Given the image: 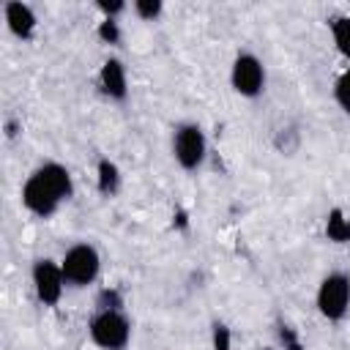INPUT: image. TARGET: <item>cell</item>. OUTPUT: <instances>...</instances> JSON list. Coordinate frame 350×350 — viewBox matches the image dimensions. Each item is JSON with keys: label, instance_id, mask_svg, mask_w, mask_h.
I'll list each match as a JSON object with an SVG mask.
<instances>
[{"label": "cell", "instance_id": "277c9868", "mask_svg": "<svg viewBox=\"0 0 350 350\" xmlns=\"http://www.w3.org/2000/svg\"><path fill=\"white\" fill-rule=\"evenodd\" d=\"M66 284L71 287H88L96 282L98 271H101V257L98 249L93 243H74L66 249L63 260H60Z\"/></svg>", "mask_w": 350, "mask_h": 350}, {"label": "cell", "instance_id": "5bb4252c", "mask_svg": "<svg viewBox=\"0 0 350 350\" xmlns=\"http://www.w3.org/2000/svg\"><path fill=\"white\" fill-rule=\"evenodd\" d=\"M161 0H137L134 3V14L139 16V19H145V22H153L159 14H161Z\"/></svg>", "mask_w": 350, "mask_h": 350}, {"label": "cell", "instance_id": "9a60e30c", "mask_svg": "<svg viewBox=\"0 0 350 350\" xmlns=\"http://www.w3.org/2000/svg\"><path fill=\"white\" fill-rule=\"evenodd\" d=\"M213 350H232V334L224 323L213 325Z\"/></svg>", "mask_w": 350, "mask_h": 350}, {"label": "cell", "instance_id": "4fadbf2b", "mask_svg": "<svg viewBox=\"0 0 350 350\" xmlns=\"http://www.w3.org/2000/svg\"><path fill=\"white\" fill-rule=\"evenodd\" d=\"M334 101L350 115V66L336 77V82H334Z\"/></svg>", "mask_w": 350, "mask_h": 350}, {"label": "cell", "instance_id": "ac0fdd59", "mask_svg": "<svg viewBox=\"0 0 350 350\" xmlns=\"http://www.w3.org/2000/svg\"><path fill=\"white\" fill-rule=\"evenodd\" d=\"M279 336H282V342H284V347H287V350H301V342L295 339V334H293V328H287V325H282V328H279Z\"/></svg>", "mask_w": 350, "mask_h": 350}, {"label": "cell", "instance_id": "d6986e66", "mask_svg": "<svg viewBox=\"0 0 350 350\" xmlns=\"http://www.w3.org/2000/svg\"><path fill=\"white\" fill-rule=\"evenodd\" d=\"M123 8H126L123 3H104V0L98 3V11L104 14V19H115V14H120Z\"/></svg>", "mask_w": 350, "mask_h": 350}, {"label": "cell", "instance_id": "30bf717a", "mask_svg": "<svg viewBox=\"0 0 350 350\" xmlns=\"http://www.w3.org/2000/svg\"><path fill=\"white\" fill-rule=\"evenodd\" d=\"M96 183H98V191L104 197L118 194V189H120V170H118V164L109 161V159H101L98 167H96Z\"/></svg>", "mask_w": 350, "mask_h": 350}, {"label": "cell", "instance_id": "5b68a950", "mask_svg": "<svg viewBox=\"0 0 350 350\" xmlns=\"http://www.w3.org/2000/svg\"><path fill=\"white\" fill-rule=\"evenodd\" d=\"M172 156L186 172H194L202 167V161L208 156V139H205V131L200 123H178L175 126Z\"/></svg>", "mask_w": 350, "mask_h": 350}, {"label": "cell", "instance_id": "52a82bcc", "mask_svg": "<svg viewBox=\"0 0 350 350\" xmlns=\"http://www.w3.org/2000/svg\"><path fill=\"white\" fill-rule=\"evenodd\" d=\"M30 279H33L36 298H38L44 306H57V304H60L63 287H66V276H63L60 262H55V260H49V257L36 260L33 268H30Z\"/></svg>", "mask_w": 350, "mask_h": 350}, {"label": "cell", "instance_id": "3957f363", "mask_svg": "<svg viewBox=\"0 0 350 350\" xmlns=\"http://www.w3.org/2000/svg\"><path fill=\"white\" fill-rule=\"evenodd\" d=\"M314 301H317V312L325 320L339 323L350 309V273L331 271L328 276H323V282L317 284Z\"/></svg>", "mask_w": 350, "mask_h": 350}, {"label": "cell", "instance_id": "e0dca14e", "mask_svg": "<svg viewBox=\"0 0 350 350\" xmlns=\"http://www.w3.org/2000/svg\"><path fill=\"white\" fill-rule=\"evenodd\" d=\"M123 306V298L118 290H101L98 295V309H120Z\"/></svg>", "mask_w": 350, "mask_h": 350}, {"label": "cell", "instance_id": "7c38bea8", "mask_svg": "<svg viewBox=\"0 0 350 350\" xmlns=\"http://www.w3.org/2000/svg\"><path fill=\"white\" fill-rule=\"evenodd\" d=\"M331 38L336 52L350 63V16H336L331 22Z\"/></svg>", "mask_w": 350, "mask_h": 350}, {"label": "cell", "instance_id": "8992f818", "mask_svg": "<svg viewBox=\"0 0 350 350\" xmlns=\"http://www.w3.org/2000/svg\"><path fill=\"white\" fill-rule=\"evenodd\" d=\"M230 85L243 98H257L265 90V66L252 52H238L230 68Z\"/></svg>", "mask_w": 350, "mask_h": 350}, {"label": "cell", "instance_id": "ba28073f", "mask_svg": "<svg viewBox=\"0 0 350 350\" xmlns=\"http://www.w3.org/2000/svg\"><path fill=\"white\" fill-rule=\"evenodd\" d=\"M98 88L107 98L112 101H123L129 96V77H126V66L118 57H107L101 63L98 71Z\"/></svg>", "mask_w": 350, "mask_h": 350}, {"label": "cell", "instance_id": "8fae6325", "mask_svg": "<svg viewBox=\"0 0 350 350\" xmlns=\"http://www.w3.org/2000/svg\"><path fill=\"white\" fill-rule=\"evenodd\" d=\"M325 238L334 243H350V219L342 208H331L325 216Z\"/></svg>", "mask_w": 350, "mask_h": 350}, {"label": "cell", "instance_id": "6da1fadb", "mask_svg": "<svg viewBox=\"0 0 350 350\" xmlns=\"http://www.w3.org/2000/svg\"><path fill=\"white\" fill-rule=\"evenodd\" d=\"M71 194H74L71 172L57 161H44L22 183V205L41 219L52 216Z\"/></svg>", "mask_w": 350, "mask_h": 350}, {"label": "cell", "instance_id": "7a4b0ae2", "mask_svg": "<svg viewBox=\"0 0 350 350\" xmlns=\"http://www.w3.org/2000/svg\"><path fill=\"white\" fill-rule=\"evenodd\" d=\"M88 334L101 350H126L131 342V323L120 309H98L88 323Z\"/></svg>", "mask_w": 350, "mask_h": 350}, {"label": "cell", "instance_id": "ffe728a7", "mask_svg": "<svg viewBox=\"0 0 350 350\" xmlns=\"http://www.w3.org/2000/svg\"><path fill=\"white\" fill-rule=\"evenodd\" d=\"M265 350H268V347H265Z\"/></svg>", "mask_w": 350, "mask_h": 350}, {"label": "cell", "instance_id": "2e32d148", "mask_svg": "<svg viewBox=\"0 0 350 350\" xmlns=\"http://www.w3.org/2000/svg\"><path fill=\"white\" fill-rule=\"evenodd\" d=\"M98 36L107 41V44H118L120 41V30H118V22L115 19H104L98 25Z\"/></svg>", "mask_w": 350, "mask_h": 350}, {"label": "cell", "instance_id": "9c48e42d", "mask_svg": "<svg viewBox=\"0 0 350 350\" xmlns=\"http://www.w3.org/2000/svg\"><path fill=\"white\" fill-rule=\"evenodd\" d=\"M3 16H5L8 30H11L16 38H22V41L33 38L38 19H36V11H33L27 3H19V0L5 3V5H3Z\"/></svg>", "mask_w": 350, "mask_h": 350}]
</instances>
